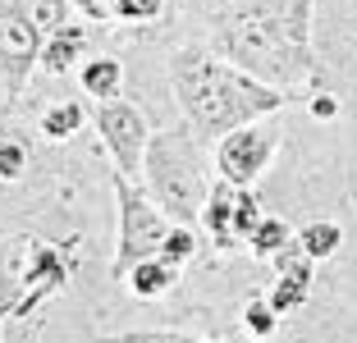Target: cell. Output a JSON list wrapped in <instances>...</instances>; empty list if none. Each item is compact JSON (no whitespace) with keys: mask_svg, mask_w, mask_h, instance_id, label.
Here are the masks:
<instances>
[{"mask_svg":"<svg viewBox=\"0 0 357 343\" xmlns=\"http://www.w3.org/2000/svg\"><path fill=\"white\" fill-rule=\"evenodd\" d=\"M23 19L51 37L55 28H64V0H23Z\"/></svg>","mask_w":357,"mask_h":343,"instance_id":"obj_16","label":"cell"},{"mask_svg":"<svg viewBox=\"0 0 357 343\" xmlns=\"http://www.w3.org/2000/svg\"><path fill=\"white\" fill-rule=\"evenodd\" d=\"M312 114H316V119H335L339 101H335V96H312Z\"/></svg>","mask_w":357,"mask_h":343,"instance_id":"obj_23","label":"cell"},{"mask_svg":"<svg viewBox=\"0 0 357 343\" xmlns=\"http://www.w3.org/2000/svg\"><path fill=\"white\" fill-rule=\"evenodd\" d=\"M74 5H83L87 14H101V0H74Z\"/></svg>","mask_w":357,"mask_h":343,"instance_id":"obj_24","label":"cell"},{"mask_svg":"<svg viewBox=\"0 0 357 343\" xmlns=\"http://www.w3.org/2000/svg\"><path fill=\"white\" fill-rule=\"evenodd\" d=\"M0 55H14V60H32L37 55V28L23 14L0 19Z\"/></svg>","mask_w":357,"mask_h":343,"instance_id":"obj_11","label":"cell"},{"mask_svg":"<svg viewBox=\"0 0 357 343\" xmlns=\"http://www.w3.org/2000/svg\"><path fill=\"white\" fill-rule=\"evenodd\" d=\"M192 247H197V238H192V229H169V238L160 243V257L169 261V266H178V261H188Z\"/></svg>","mask_w":357,"mask_h":343,"instance_id":"obj_19","label":"cell"},{"mask_svg":"<svg viewBox=\"0 0 357 343\" xmlns=\"http://www.w3.org/2000/svg\"><path fill=\"white\" fill-rule=\"evenodd\" d=\"M307 19H312V0H289L275 14H243L225 28V46L243 69L298 83L312 73Z\"/></svg>","mask_w":357,"mask_h":343,"instance_id":"obj_2","label":"cell"},{"mask_svg":"<svg viewBox=\"0 0 357 343\" xmlns=\"http://www.w3.org/2000/svg\"><path fill=\"white\" fill-rule=\"evenodd\" d=\"M243 321H248V330H252L257 339H271L275 325H280V312L271 307V298H252V302H248V316H243Z\"/></svg>","mask_w":357,"mask_h":343,"instance_id":"obj_18","label":"cell"},{"mask_svg":"<svg viewBox=\"0 0 357 343\" xmlns=\"http://www.w3.org/2000/svg\"><path fill=\"white\" fill-rule=\"evenodd\" d=\"M275 261H280V280H275V289H271V307L280 316H289V312H298L307 302V293H312V257L303 252V243H289L284 252H275Z\"/></svg>","mask_w":357,"mask_h":343,"instance_id":"obj_8","label":"cell"},{"mask_svg":"<svg viewBox=\"0 0 357 343\" xmlns=\"http://www.w3.org/2000/svg\"><path fill=\"white\" fill-rule=\"evenodd\" d=\"M105 343H192V339H183V334H119Z\"/></svg>","mask_w":357,"mask_h":343,"instance_id":"obj_22","label":"cell"},{"mask_svg":"<svg viewBox=\"0 0 357 343\" xmlns=\"http://www.w3.org/2000/svg\"><path fill=\"white\" fill-rule=\"evenodd\" d=\"M248 243H252V252L266 261V257H275V252H284V247H289V243H294V234H289V224H284V220L266 215L261 224H257V234H252Z\"/></svg>","mask_w":357,"mask_h":343,"instance_id":"obj_15","label":"cell"},{"mask_svg":"<svg viewBox=\"0 0 357 343\" xmlns=\"http://www.w3.org/2000/svg\"><path fill=\"white\" fill-rule=\"evenodd\" d=\"M83 42H87V32L78 28V23H64V28H55L51 37H46V51H42V64L51 73H64L69 64H74V55L83 51Z\"/></svg>","mask_w":357,"mask_h":343,"instance_id":"obj_10","label":"cell"},{"mask_svg":"<svg viewBox=\"0 0 357 343\" xmlns=\"http://www.w3.org/2000/svg\"><path fill=\"white\" fill-rule=\"evenodd\" d=\"M119 257H115V275H128L137 261H147L160 252V243L169 238V224L128 178H119Z\"/></svg>","mask_w":357,"mask_h":343,"instance_id":"obj_4","label":"cell"},{"mask_svg":"<svg viewBox=\"0 0 357 343\" xmlns=\"http://www.w3.org/2000/svg\"><path fill=\"white\" fill-rule=\"evenodd\" d=\"M174 266H169L165 257H147V261H137L133 270H128V284H133L137 298H160V293L174 289Z\"/></svg>","mask_w":357,"mask_h":343,"instance_id":"obj_9","label":"cell"},{"mask_svg":"<svg viewBox=\"0 0 357 343\" xmlns=\"http://www.w3.org/2000/svg\"><path fill=\"white\" fill-rule=\"evenodd\" d=\"M119 83H124V69H119V60H92V64L83 69L87 96H115Z\"/></svg>","mask_w":357,"mask_h":343,"instance_id":"obj_14","label":"cell"},{"mask_svg":"<svg viewBox=\"0 0 357 343\" xmlns=\"http://www.w3.org/2000/svg\"><path fill=\"white\" fill-rule=\"evenodd\" d=\"M169 83H174V96L192 124L202 133H220V137L229 128L266 119L289 101L280 87L261 83L243 69H229V64L211 60L206 51H192V46L169 60Z\"/></svg>","mask_w":357,"mask_h":343,"instance_id":"obj_1","label":"cell"},{"mask_svg":"<svg viewBox=\"0 0 357 343\" xmlns=\"http://www.w3.org/2000/svg\"><path fill=\"white\" fill-rule=\"evenodd\" d=\"M298 243H303V252L312 261H326L339 252V243H344V234H339L335 220H316V224H307L303 234H298Z\"/></svg>","mask_w":357,"mask_h":343,"instance_id":"obj_12","label":"cell"},{"mask_svg":"<svg viewBox=\"0 0 357 343\" xmlns=\"http://www.w3.org/2000/svg\"><path fill=\"white\" fill-rule=\"evenodd\" d=\"M96 128H101L105 146L115 151L119 174L133 178L137 165H142V151H147V119H142L128 101H101V110H96Z\"/></svg>","mask_w":357,"mask_h":343,"instance_id":"obj_7","label":"cell"},{"mask_svg":"<svg viewBox=\"0 0 357 343\" xmlns=\"http://www.w3.org/2000/svg\"><path fill=\"white\" fill-rule=\"evenodd\" d=\"M28 280H32V298H37V293L60 289V280H64L60 257H55V252H46V247H32V270H28ZM28 307H32V302H28Z\"/></svg>","mask_w":357,"mask_h":343,"instance_id":"obj_13","label":"cell"},{"mask_svg":"<svg viewBox=\"0 0 357 343\" xmlns=\"http://www.w3.org/2000/svg\"><path fill=\"white\" fill-rule=\"evenodd\" d=\"M19 174H23V146L5 142L0 146V178H19Z\"/></svg>","mask_w":357,"mask_h":343,"instance_id":"obj_21","label":"cell"},{"mask_svg":"<svg viewBox=\"0 0 357 343\" xmlns=\"http://www.w3.org/2000/svg\"><path fill=\"white\" fill-rule=\"evenodd\" d=\"M78 124H83V105L64 101V105H55V110H46L42 133H51V137H69V133H78Z\"/></svg>","mask_w":357,"mask_h":343,"instance_id":"obj_17","label":"cell"},{"mask_svg":"<svg viewBox=\"0 0 357 343\" xmlns=\"http://www.w3.org/2000/svg\"><path fill=\"white\" fill-rule=\"evenodd\" d=\"M275 146H280V133L266 128V124H257V119H252V124H243V128H229V133L220 137V151H215L220 178L248 188L266 165H271Z\"/></svg>","mask_w":357,"mask_h":343,"instance_id":"obj_6","label":"cell"},{"mask_svg":"<svg viewBox=\"0 0 357 343\" xmlns=\"http://www.w3.org/2000/svg\"><path fill=\"white\" fill-rule=\"evenodd\" d=\"M202 220H206V229H211V238H215V247H234V243L252 238L257 224H261L266 215H261V201H257L243 183H229V178H220V183L211 188Z\"/></svg>","mask_w":357,"mask_h":343,"instance_id":"obj_5","label":"cell"},{"mask_svg":"<svg viewBox=\"0 0 357 343\" xmlns=\"http://www.w3.org/2000/svg\"><path fill=\"white\" fill-rule=\"evenodd\" d=\"M165 0H115V19H156Z\"/></svg>","mask_w":357,"mask_h":343,"instance_id":"obj_20","label":"cell"},{"mask_svg":"<svg viewBox=\"0 0 357 343\" xmlns=\"http://www.w3.org/2000/svg\"><path fill=\"white\" fill-rule=\"evenodd\" d=\"M147 169L151 183H156V197L174 211L178 220H192L206 211L211 188L202 178V156L192 151L188 137L178 133H156L147 142Z\"/></svg>","mask_w":357,"mask_h":343,"instance_id":"obj_3","label":"cell"}]
</instances>
